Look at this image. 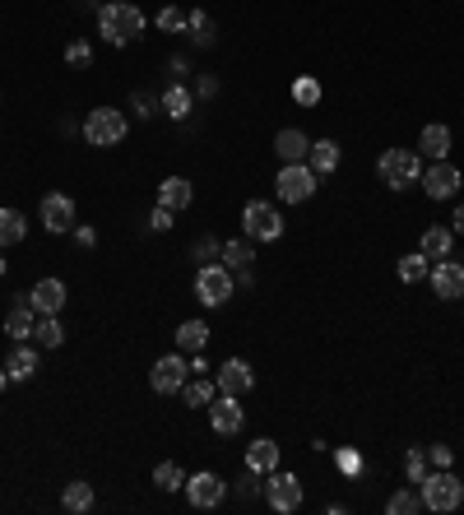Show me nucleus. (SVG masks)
I'll use <instances>...</instances> for the list:
<instances>
[{
	"label": "nucleus",
	"instance_id": "nucleus-25",
	"mask_svg": "<svg viewBox=\"0 0 464 515\" xmlns=\"http://www.w3.org/2000/svg\"><path fill=\"white\" fill-rule=\"evenodd\" d=\"M28 237V219L19 214V209H0V251L5 247H19Z\"/></svg>",
	"mask_w": 464,
	"mask_h": 515
},
{
	"label": "nucleus",
	"instance_id": "nucleus-29",
	"mask_svg": "<svg viewBox=\"0 0 464 515\" xmlns=\"http://www.w3.org/2000/svg\"><path fill=\"white\" fill-rule=\"evenodd\" d=\"M61 506L70 510V515H84V510H93V483H65V492H61Z\"/></svg>",
	"mask_w": 464,
	"mask_h": 515
},
{
	"label": "nucleus",
	"instance_id": "nucleus-4",
	"mask_svg": "<svg viewBox=\"0 0 464 515\" xmlns=\"http://www.w3.org/2000/svg\"><path fill=\"white\" fill-rule=\"evenodd\" d=\"M126 131H130V121L116 107H93L89 116H84V140L93 144V149H111V144H121L126 140Z\"/></svg>",
	"mask_w": 464,
	"mask_h": 515
},
{
	"label": "nucleus",
	"instance_id": "nucleus-47",
	"mask_svg": "<svg viewBox=\"0 0 464 515\" xmlns=\"http://www.w3.org/2000/svg\"><path fill=\"white\" fill-rule=\"evenodd\" d=\"M0 274H5V256H0Z\"/></svg>",
	"mask_w": 464,
	"mask_h": 515
},
{
	"label": "nucleus",
	"instance_id": "nucleus-18",
	"mask_svg": "<svg viewBox=\"0 0 464 515\" xmlns=\"http://www.w3.org/2000/svg\"><path fill=\"white\" fill-rule=\"evenodd\" d=\"M418 251L428 256V260H446V256H455V232H450L446 223H432L428 232H422Z\"/></svg>",
	"mask_w": 464,
	"mask_h": 515
},
{
	"label": "nucleus",
	"instance_id": "nucleus-23",
	"mask_svg": "<svg viewBox=\"0 0 464 515\" xmlns=\"http://www.w3.org/2000/svg\"><path fill=\"white\" fill-rule=\"evenodd\" d=\"M159 107L172 116V121H186V116H190V107H196V98H190V89H186V84H172V89H163Z\"/></svg>",
	"mask_w": 464,
	"mask_h": 515
},
{
	"label": "nucleus",
	"instance_id": "nucleus-13",
	"mask_svg": "<svg viewBox=\"0 0 464 515\" xmlns=\"http://www.w3.org/2000/svg\"><path fill=\"white\" fill-rule=\"evenodd\" d=\"M422 190H428L432 200H450V195L459 190V168L446 163V158H437L432 168H422Z\"/></svg>",
	"mask_w": 464,
	"mask_h": 515
},
{
	"label": "nucleus",
	"instance_id": "nucleus-8",
	"mask_svg": "<svg viewBox=\"0 0 464 515\" xmlns=\"http://www.w3.org/2000/svg\"><path fill=\"white\" fill-rule=\"evenodd\" d=\"M265 501L269 510H279V515H293L302 506V483L293 479V473H265Z\"/></svg>",
	"mask_w": 464,
	"mask_h": 515
},
{
	"label": "nucleus",
	"instance_id": "nucleus-32",
	"mask_svg": "<svg viewBox=\"0 0 464 515\" xmlns=\"http://www.w3.org/2000/svg\"><path fill=\"white\" fill-rule=\"evenodd\" d=\"M428 269H432V260L422 256V251L404 256V260H400V284H422V279H428Z\"/></svg>",
	"mask_w": 464,
	"mask_h": 515
},
{
	"label": "nucleus",
	"instance_id": "nucleus-30",
	"mask_svg": "<svg viewBox=\"0 0 464 515\" xmlns=\"http://www.w3.org/2000/svg\"><path fill=\"white\" fill-rule=\"evenodd\" d=\"M33 344H37V348H61V344H65V330H61L56 316H37V326H33Z\"/></svg>",
	"mask_w": 464,
	"mask_h": 515
},
{
	"label": "nucleus",
	"instance_id": "nucleus-6",
	"mask_svg": "<svg viewBox=\"0 0 464 515\" xmlns=\"http://www.w3.org/2000/svg\"><path fill=\"white\" fill-rule=\"evenodd\" d=\"M242 228H246L251 242H279V237H284V214L269 200H251L242 209Z\"/></svg>",
	"mask_w": 464,
	"mask_h": 515
},
{
	"label": "nucleus",
	"instance_id": "nucleus-44",
	"mask_svg": "<svg viewBox=\"0 0 464 515\" xmlns=\"http://www.w3.org/2000/svg\"><path fill=\"white\" fill-rule=\"evenodd\" d=\"M74 242H80V247H93L98 232H93V228H74Z\"/></svg>",
	"mask_w": 464,
	"mask_h": 515
},
{
	"label": "nucleus",
	"instance_id": "nucleus-46",
	"mask_svg": "<svg viewBox=\"0 0 464 515\" xmlns=\"http://www.w3.org/2000/svg\"><path fill=\"white\" fill-rule=\"evenodd\" d=\"M5 385H10V372H5V367H0V390H5Z\"/></svg>",
	"mask_w": 464,
	"mask_h": 515
},
{
	"label": "nucleus",
	"instance_id": "nucleus-39",
	"mask_svg": "<svg viewBox=\"0 0 464 515\" xmlns=\"http://www.w3.org/2000/svg\"><path fill=\"white\" fill-rule=\"evenodd\" d=\"M65 65L89 70V65H93V47H89V43H70V47H65Z\"/></svg>",
	"mask_w": 464,
	"mask_h": 515
},
{
	"label": "nucleus",
	"instance_id": "nucleus-9",
	"mask_svg": "<svg viewBox=\"0 0 464 515\" xmlns=\"http://www.w3.org/2000/svg\"><path fill=\"white\" fill-rule=\"evenodd\" d=\"M223 497H227V483L218 479V473H209V469H200V473H190V479H186V501L190 506L214 510V506H223Z\"/></svg>",
	"mask_w": 464,
	"mask_h": 515
},
{
	"label": "nucleus",
	"instance_id": "nucleus-12",
	"mask_svg": "<svg viewBox=\"0 0 464 515\" xmlns=\"http://www.w3.org/2000/svg\"><path fill=\"white\" fill-rule=\"evenodd\" d=\"M209 423H214L218 437H237L242 423H246V413H242V404H237V394H214V404H209Z\"/></svg>",
	"mask_w": 464,
	"mask_h": 515
},
{
	"label": "nucleus",
	"instance_id": "nucleus-1",
	"mask_svg": "<svg viewBox=\"0 0 464 515\" xmlns=\"http://www.w3.org/2000/svg\"><path fill=\"white\" fill-rule=\"evenodd\" d=\"M98 33L107 37L111 47H130L135 37L144 33V10L130 5V0H102V5H98Z\"/></svg>",
	"mask_w": 464,
	"mask_h": 515
},
{
	"label": "nucleus",
	"instance_id": "nucleus-35",
	"mask_svg": "<svg viewBox=\"0 0 464 515\" xmlns=\"http://www.w3.org/2000/svg\"><path fill=\"white\" fill-rule=\"evenodd\" d=\"M153 483H159L163 492H177V488H186V473H181L172 460H163L159 469H153Z\"/></svg>",
	"mask_w": 464,
	"mask_h": 515
},
{
	"label": "nucleus",
	"instance_id": "nucleus-26",
	"mask_svg": "<svg viewBox=\"0 0 464 515\" xmlns=\"http://www.w3.org/2000/svg\"><path fill=\"white\" fill-rule=\"evenodd\" d=\"M5 372H10V381H28V376L37 372V348H28V344L10 348V358H5Z\"/></svg>",
	"mask_w": 464,
	"mask_h": 515
},
{
	"label": "nucleus",
	"instance_id": "nucleus-7",
	"mask_svg": "<svg viewBox=\"0 0 464 515\" xmlns=\"http://www.w3.org/2000/svg\"><path fill=\"white\" fill-rule=\"evenodd\" d=\"M196 297L205 302V306H223V302H232V269L227 265H200L196 269Z\"/></svg>",
	"mask_w": 464,
	"mask_h": 515
},
{
	"label": "nucleus",
	"instance_id": "nucleus-24",
	"mask_svg": "<svg viewBox=\"0 0 464 515\" xmlns=\"http://www.w3.org/2000/svg\"><path fill=\"white\" fill-rule=\"evenodd\" d=\"M306 163H312L316 177L334 172V168H339V144H334V140H312V153H306Z\"/></svg>",
	"mask_w": 464,
	"mask_h": 515
},
{
	"label": "nucleus",
	"instance_id": "nucleus-3",
	"mask_svg": "<svg viewBox=\"0 0 464 515\" xmlns=\"http://www.w3.org/2000/svg\"><path fill=\"white\" fill-rule=\"evenodd\" d=\"M376 172H381V181L391 190H409L413 181H422V153H413V149H385Z\"/></svg>",
	"mask_w": 464,
	"mask_h": 515
},
{
	"label": "nucleus",
	"instance_id": "nucleus-16",
	"mask_svg": "<svg viewBox=\"0 0 464 515\" xmlns=\"http://www.w3.org/2000/svg\"><path fill=\"white\" fill-rule=\"evenodd\" d=\"M43 223H47V232H74V200L70 195H43Z\"/></svg>",
	"mask_w": 464,
	"mask_h": 515
},
{
	"label": "nucleus",
	"instance_id": "nucleus-37",
	"mask_svg": "<svg viewBox=\"0 0 464 515\" xmlns=\"http://www.w3.org/2000/svg\"><path fill=\"white\" fill-rule=\"evenodd\" d=\"M293 102H302V107H316L321 102V84H316L312 74H302L297 84H293Z\"/></svg>",
	"mask_w": 464,
	"mask_h": 515
},
{
	"label": "nucleus",
	"instance_id": "nucleus-43",
	"mask_svg": "<svg viewBox=\"0 0 464 515\" xmlns=\"http://www.w3.org/2000/svg\"><path fill=\"white\" fill-rule=\"evenodd\" d=\"M339 469H343V473H358V469H362V460H358L353 451H339Z\"/></svg>",
	"mask_w": 464,
	"mask_h": 515
},
{
	"label": "nucleus",
	"instance_id": "nucleus-17",
	"mask_svg": "<svg viewBox=\"0 0 464 515\" xmlns=\"http://www.w3.org/2000/svg\"><path fill=\"white\" fill-rule=\"evenodd\" d=\"M28 297H33L37 316H61V306H65V284H61V279H37V284L28 288Z\"/></svg>",
	"mask_w": 464,
	"mask_h": 515
},
{
	"label": "nucleus",
	"instance_id": "nucleus-40",
	"mask_svg": "<svg viewBox=\"0 0 464 515\" xmlns=\"http://www.w3.org/2000/svg\"><path fill=\"white\" fill-rule=\"evenodd\" d=\"M190 256H196V260H205V265H209L214 256H223V247L214 242V237H200V242H196V247H190Z\"/></svg>",
	"mask_w": 464,
	"mask_h": 515
},
{
	"label": "nucleus",
	"instance_id": "nucleus-21",
	"mask_svg": "<svg viewBox=\"0 0 464 515\" xmlns=\"http://www.w3.org/2000/svg\"><path fill=\"white\" fill-rule=\"evenodd\" d=\"M246 469L260 473V479H265V473H275V469H279V446L269 442V437L251 442V446H246Z\"/></svg>",
	"mask_w": 464,
	"mask_h": 515
},
{
	"label": "nucleus",
	"instance_id": "nucleus-38",
	"mask_svg": "<svg viewBox=\"0 0 464 515\" xmlns=\"http://www.w3.org/2000/svg\"><path fill=\"white\" fill-rule=\"evenodd\" d=\"M186 15H190V10L168 5V10H159V28H163V33H186Z\"/></svg>",
	"mask_w": 464,
	"mask_h": 515
},
{
	"label": "nucleus",
	"instance_id": "nucleus-31",
	"mask_svg": "<svg viewBox=\"0 0 464 515\" xmlns=\"http://www.w3.org/2000/svg\"><path fill=\"white\" fill-rule=\"evenodd\" d=\"M186 33H190V43H196V47H209L214 43V19L205 10H190L186 15Z\"/></svg>",
	"mask_w": 464,
	"mask_h": 515
},
{
	"label": "nucleus",
	"instance_id": "nucleus-36",
	"mask_svg": "<svg viewBox=\"0 0 464 515\" xmlns=\"http://www.w3.org/2000/svg\"><path fill=\"white\" fill-rule=\"evenodd\" d=\"M251 260H256L251 256V242H227L223 247V265L227 269H251Z\"/></svg>",
	"mask_w": 464,
	"mask_h": 515
},
{
	"label": "nucleus",
	"instance_id": "nucleus-14",
	"mask_svg": "<svg viewBox=\"0 0 464 515\" xmlns=\"http://www.w3.org/2000/svg\"><path fill=\"white\" fill-rule=\"evenodd\" d=\"M214 385H218V394H246V390L256 385V372H251L246 358H227V363L218 367Z\"/></svg>",
	"mask_w": 464,
	"mask_h": 515
},
{
	"label": "nucleus",
	"instance_id": "nucleus-5",
	"mask_svg": "<svg viewBox=\"0 0 464 515\" xmlns=\"http://www.w3.org/2000/svg\"><path fill=\"white\" fill-rule=\"evenodd\" d=\"M275 190H279L284 205H306V200L316 195V172H312V163H284L279 177H275Z\"/></svg>",
	"mask_w": 464,
	"mask_h": 515
},
{
	"label": "nucleus",
	"instance_id": "nucleus-33",
	"mask_svg": "<svg viewBox=\"0 0 464 515\" xmlns=\"http://www.w3.org/2000/svg\"><path fill=\"white\" fill-rule=\"evenodd\" d=\"M428 469H432V460H428V451H418V446H413V451L404 455V479H409L413 488H418L422 479H428Z\"/></svg>",
	"mask_w": 464,
	"mask_h": 515
},
{
	"label": "nucleus",
	"instance_id": "nucleus-15",
	"mask_svg": "<svg viewBox=\"0 0 464 515\" xmlns=\"http://www.w3.org/2000/svg\"><path fill=\"white\" fill-rule=\"evenodd\" d=\"M33 326H37V306H33V297L24 293V297H14V306H10V316H5V335L10 339H33Z\"/></svg>",
	"mask_w": 464,
	"mask_h": 515
},
{
	"label": "nucleus",
	"instance_id": "nucleus-10",
	"mask_svg": "<svg viewBox=\"0 0 464 515\" xmlns=\"http://www.w3.org/2000/svg\"><path fill=\"white\" fill-rule=\"evenodd\" d=\"M186 376H190V363L181 358V353H168V358H159V363H153V372H149V385L159 390V394H181Z\"/></svg>",
	"mask_w": 464,
	"mask_h": 515
},
{
	"label": "nucleus",
	"instance_id": "nucleus-22",
	"mask_svg": "<svg viewBox=\"0 0 464 515\" xmlns=\"http://www.w3.org/2000/svg\"><path fill=\"white\" fill-rule=\"evenodd\" d=\"M418 153L432 158V163H437V158H446V153H450V131H446L441 121H432L428 131H422V140H418Z\"/></svg>",
	"mask_w": 464,
	"mask_h": 515
},
{
	"label": "nucleus",
	"instance_id": "nucleus-42",
	"mask_svg": "<svg viewBox=\"0 0 464 515\" xmlns=\"http://www.w3.org/2000/svg\"><path fill=\"white\" fill-rule=\"evenodd\" d=\"M149 228L168 232V228H172V209H163V205H159V209H153V219H149Z\"/></svg>",
	"mask_w": 464,
	"mask_h": 515
},
{
	"label": "nucleus",
	"instance_id": "nucleus-2",
	"mask_svg": "<svg viewBox=\"0 0 464 515\" xmlns=\"http://www.w3.org/2000/svg\"><path fill=\"white\" fill-rule=\"evenodd\" d=\"M418 488H422V510H437V515H450V510H459V501H464V483L455 479L450 469L428 473Z\"/></svg>",
	"mask_w": 464,
	"mask_h": 515
},
{
	"label": "nucleus",
	"instance_id": "nucleus-28",
	"mask_svg": "<svg viewBox=\"0 0 464 515\" xmlns=\"http://www.w3.org/2000/svg\"><path fill=\"white\" fill-rule=\"evenodd\" d=\"M205 344H209V326L205 321H181L177 326V348L181 353H200Z\"/></svg>",
	"mask_w": 464,
	"mask_h": 515
},
{
	"label": "nucleus",
	"instance_id": "nucleus-41",
	"mask_svg": "<svg viewBox=\"0 0 464 515\" xmlns=\"http://www.w3.org/2000/svg\"><path fill=\"white\" fill-rule=\"evenodd\" d=\"M428 460H432L437 469H450V464H455V451H450V446H428Z\"/></svg>",
	"mask_w": 464,
	"mask_h": 515
},
{
	"label": "nucleus",
	"instance_id": "nucleus-20",
	"mask_svg": "<svg viewBox=\"0 0 464 515\" xmlns=\"http://www.w3.org/2000/svg\"><path fill=\"white\" fill-rule=\"evenodd\" d=\"M275 153L284 158V163H306V153H312V140H306L302 131H293V126H288V131H279V135H275Z\"/></svg>",
	"mask_w": 464,
	"mask_h": 515
},
{
	"label": "nucleus",
	"instance_id": "nucleus-34",
	"mask_svg": "<svg viewBox=\"0 0 464 515\" xmlns=\"http://www.w3.org/2000/svg\"><path fill=\"white\" fill-rule=\"evenodd\" d=\"M418 506H422V492L418 488H404V492H395L391 501H385V510H391V515H418Z\"/></svg>",
	"mask_w": 464,
	"mask_h": 515
},
{
	"label": "nucleus",
	"instance_id": "nucleus-45",
	"mask_svg": "<svg viewBox=\"0 0 464 515\" xmlns=\"http://www.w3.org/2000/svg\"><path fill=\"white\" fill-rule=\"evenodd\" d=\"M450 223H455V228H450V232H459V237H464V205H459V209H455V219H450Z\"/></svg>",
	"mask_w": 464,
	"mask_h": 515
},
{
	"label": "nucleus",
	"instance_id": "nucleus-19",
	"mask_svg": "<svg viewBox=\"0 0 464 515\" xmlns=\"http://www.w3.org/2000/svg\"><path fill=\"white\" fill-rule=\"evenodd\" d=\"M190 200H196V186H190L186 177H168V181L159 186V205L172 209V214H181Z\"/></svg>",
	"mask_w": 464,
	"mask_h": 515
},
{
	"label": "nucleus",
	"instance_id": "nucleus-11",
	"mask_svg": "<svg viewBox=\"0 0 464 515\" xmlns=\"http://www.w3.org/2000/svg\"><path fill=\"white\" fill-rule=\"evenodd\" d=\"M428 279H432V293H437L441 302H459V297H464V265H459L455 256L437 260V265L428 269Z\"/></svg>",
	"mask_w": 464,
	"mask_h": 515
},
{
	"label": "nucleus",
	"instance_id": "nucleus-27",
	"mask_svg": "<svg viewBox=\"0 0 464 515\" xmlns=\"http://www.w3.org/2000/svg\"><path fill=\"white\" fill-rule=\"evenodd\" d=\"M214 394H218V385L205 381V376H196V381L186 376V385H181V400H186L190 409H209V404H214Z\"/></svg>",
	"mask_w": 464,
	"mask_h": 515
}]
</instances>
